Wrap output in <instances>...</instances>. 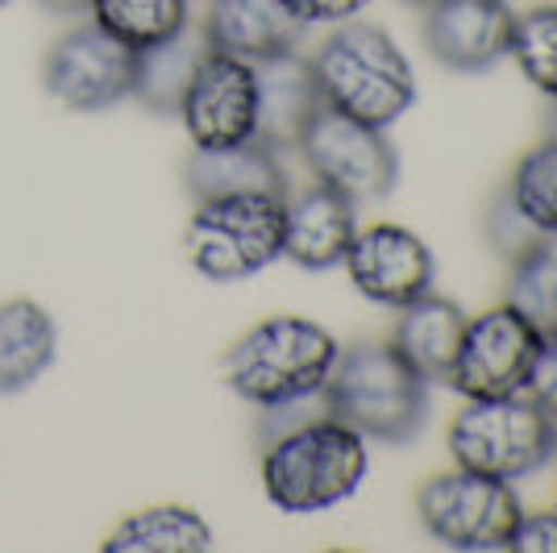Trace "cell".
I'll use <instances>...</instances> for the list:
<instances>
[{
    "instance_id": "1",
    "label": "cell",
    "mask_w": 557,
    "mask_h": 553,
    "mask_svg": "<svg viewBox=\"0 0 557 553\" xmlns=\"http://www.w3.org/2000/svg\"><path fill=\"white\" fill-rule=\"evenodd\" d=\"M367 438L337 416H304L262 450V491L278 512L312 516L346 504L367 479Z\"/></svg>"
},
{
    "instance_id": "2",
    "label": "cell",
    "mask_w": 557,
    "mask_h": 553,
    "mask_svg": "<svg viewBox=\"0 0 557 553\" xmlns=\"http://www.w3.org/2000/svg\"><path fill=\"white\" fill-rule=\"evenodd\" d=\"M337 354L342 346L325 324L304 317H267L246 329L225 354V383L258 413L312 404L325 392Z\"/></svg>"
},
{
    "instance_id": "3",
    "label": "cell",
    "mask_w": 557,
    "mask_h": 553,
    "mask_svg": "<svg viewBox=\"0 0 557 553\" xmlns=\"http://www.w3.org/2000/svg\"><path fill=\"white\" fill-rule=\"evenodd\" d=\"M321 100L337 113L387 130L417 105V71L383 25L342 22L312 54Z\"/></svg>"
},
{
    "instance_id": "4",
    "label": "cell",
    "mask_w": 557,
    "mask_h": 553,
    "mask_svg": "<svg viewBox=\"0 0 557 553\" xmlns=\"http://www.w3.org/2000/svg\"><path fill=\"white\" fill-rule=\"evenodd\" d=\"M321 404L367 441L404 445L424 429L429 383L399 358L392 342H358L337 354Z\"/></svg>"
},
{
    "instance_id": "5",
    "label": "cell",
    "mask_w": 557,
    "mask_h": 553,
    "mask_svg": "<svg viewBox=\"0 0 557 553\" xmlns=\"http://www.w3.org/2000/svg\"><path fill=\"white\" fill-rule=\"evenodd\" d=\"M191 271L209 283H242L283 258V196L233 192L196 200L184 230Z\"/></svg>"
},
{
    "instance_id": "6",
    "label": "cell",
    "mask_w": 557,
    "mask_h": 553,
    "mask_svg": "<svg viewBox=\"0 0 557 553\" xmlns=\"http://www.w3.org/2000/svg\"><path fill=\"white\" fill-rule=\"evenodd\" d=\"M449 458L462 470L520 483L557 458V420L533 395L466 400L449 420Z\"/></svg>"
},
{
    "instance_id": "7",
    "label": "cell",
    "mask_w": 557,
    "mask_h": 553,
    "mask_svg": "<svg viewBox=\"0 0 557 553\" xmlns=\"http://www.w3.org/2000/svg\"><path fill=\"white\" fill-rule=\"evenodd\" d=\"M417 516L433 541L462 553L508 550L511 532L524 516L516 483L474 475V470H449L417 491Z\"/></svg>"
},
{
    "instance_id": "8",
    "label": "cell",
    "mask_w": 557,
    "mask_h": 553,
    "mask_svg": "<svg viewBox=\"0 0 557 553\" xmlns=\"http://www.w3.org/2000/svg\"><path fill=\"white\" fill-rule=\"evenodd\" d=\"M296 155L317 184L342 192L354 205H374L392 196L399 180V159L387 142V130L354 121L329 105H321L317 116L304 125Z\"/></svg>"
},
{
    "instance_id": "9",
    "label": "cell",
    "mask_w": 557,
    "mask_h": 553,
    "mask_svg": "<svg viewBox=\"0 0 557 553\" xmlns=\"http://www.w3.org/2000/svg\"><path fill=\"white\" fill-rule=\"evenodd\" d=\"M541 333L524 321L508 300L466 317V333L454 370H449V388L462 400H504V395H524L533 379L536 354H541Z\"/></svg>"
},
{
    "instance_id": "10",
    "label": "cell",
    "mask_w": 557,
    "mask_h": 553,
    "mask_svg": "<svg viewBox=\"0 0 557 553\" xmlns=\"http://www.w3.org/2000/svg\"><path fill=\"white\" fill-rule=\"evenodd\" d=\"M175 116L184 121L196 150H225V146L258 138L255 63L209 47Z\"/></svg>"
},
{
    "instance_id": "11",
    "label": "cell",
    "mask_w": 557,
    "mask_h": 553,
    "mask_svg": "<svg viewBox=\"0 0 557 553\" xmlns=\"http://www.w3.org/2000/svg\"><path fill=\"white\" fill-rule=\"evenodd\" d=\"M134 54L96 22L75 25L50 47L42 84L75 113H100L134 96Z\"/></svg>"
},
{
    "instance_id": "12",
    "label": "cell",
    "mask_w": 557,
    "mask_h": 553,
    "mask_svg": "<svg viewBox=\"0 0 557 553\" xmlns=\"http://www.w3.org/2000/svg\"><path fill=\"white\" fill-rule=\"evenodd\" d=\"M349 283L383 308H404L420 300L424 292H433L437 262L433 250L424 246V237L404 225H367L354 233L346 250Z\"/></svg>"
},
{
    "instance_id": "13",
    "label": "cell",
    "mask_w": 557,
    "mask_h": 553,
    "mask_svg": "<svg viewBox=\"0 0 557 553\" xmlns=\"http://www.w3.org/2000/svg\"><path fill=\"white\" fill-rule=\"evenodd\" d=\"M511 25L508 0H433L424 9V47L449 71H487L508 59Z\"/></svg>"
},
{
    "instance_id": "14",
    "label": "cell",
    "mask_w": 557,
    "mask_h": 553,
    "mask_svg": "<svg viewBox=\"0 0 557 553\" xmlns=\"http://www.w3.org/2000/svg\"><path fill=\"white\" fill-rule=\"evenodd\" d=\"M358 233V205L325 184L287 187L283 196V258L304 271H333L346 262Z\"/></svg>"
},
{
    "instance_id": "15",
    "label": "cell",
    "mask_w": 557,
    "mask_h": 553,
    "mask_svg": "<svg viewBox=\"0 0 557 553\" xmlns=\"http://www.w3.org/2000/svg\"><path fill=\"white\" fill-rule=\"evenodd\" d=\"M255 75H258V138L287 155V150H296L304 125L325 105L321 88H317L312 59H304L300 50L271 54V59H258Z\"/></svg>"
},
{
    "instance_id": "16",
    "label": "cell",
    "mask_w": 557,
    "mask_h": 553,
    "mask_svg": "<svg viewBox=\"0 0 557 553\" xmlns=\"http://www.w3.org/2000/svg\"><path fill=\"white\" fill-rule=\"evenodd\" d=\"M200 29L212 50H225L250 63L300 50L304 38V25L283 9V0H209Z\"/></svg>"
},
{
    "instance_id": "17",
    "label": "cell",
    "mask_w": 557,
    "mask_h": 553,
    "mask_svg": "<svg viewBox=\"0 0 557 553\" xmlns=\"http://www.w3.org/2000/svg\"><path fill=\"white\" fill-rule=\"evenodd\" d=\"M395 329L392 346L399 349V358L417 370L424 383H445L458 346L466 333V312L458 300H445L437 292H424L420 300L395 308Z\"/></svg>"
},
{
    "instance_id": "18",
    "label": "cell",
    "mask_w": 557,
    "mask_h": 553,
    "mask_svg": "<svg viewBox=\"0 0 557 553\" xmlns=\"http://www.w3.org/2000/svg\"><path fill=\"white\" fill-rule=\"evenodd\" d=\"M184 184L191 200H212V196H233V192H275L287 196V167L283 150L267 146L262 138L237 142L225 150H191L184 162Z\"/></svg>"
},
{
    "instance_id": "19",
    "label": "cell",
    "mask_w": 557,
    "mask_h": 553,
    "mask_svg": "<svg viewBox=\"0 0 557 553\" xmlns=\"http://www.w3.org/2000/svg\"><path fill=\"white\" fill-rule=\"evenodd\" d=\"M209 50V38L200 25L187 22L175 38H166L159 47H146L134 54V100L146 105L150 113L175 116L180 100H184L191 75L200 67Z\"/></svg>"
},
{
    "instance_id": "20",
    "label": "cell",
    "mask_w": 557,
    "mask_h": 553,
    "mask_svg": "<svg viewBox=\"0 0 557 553\" xmlns=\"http://www.w3.org/2000/svg\"><path fill=\"white\" fill-rule=\"evenodd\" d=\"M54 362V321L34 300L0 304V395L25 392Z\"/></svg>"
},
{
    "instance_id": "21",
    "label": "cell",
    "mask_w": 557,
    "mask_h": 553,
    "mask_svg": "<svg viewBox=\"0 0 557 553\" xmlns=\"http://www.w3.org/2000/svg\"><path fill=\"white\" fill-rule=\"evenodd\" d=\"M104 553H205L212 550V529L200 512L184 504H154L125 516L109 541L100 545Z\"/></svg>"
},
{
    "instance_id": "22",
    "label": "cell",
    "mask_w": 557,
    "mask_h": 553,
    "mask_svg": "<svg viewBox=\"0 0 557 553\" xmlns=\"http://www.w3.org/2000/svg\"><path fill=\"white\" fill-rule=\"evenodd\" d=\"M88 9L92 22L129 50L159 47L191 22L187 0H88Z\"/></svg>"
},
{
    "instance_id": "23",
    "label": "cell",
    "mask_w": 557,
    "mask_h": 553,
    "mask_svg": "<svg viewBox=\"0 0 557 553\" xmlns=\"http://www.w3.org/2000/svg\"><path fill=\"white\" fill-rule=\"evenodd\" d=\"M508 304L541 337L557 333V242H541L508 262Z\"/></svg>"
},
{
    "instance_id": "24",
    "label": "cell",
    "mask_w": 557,
    "mask_h": 553,
    "mask_svg": "<svg viewBox=\"0 0 557 553\" xmlns=\"http://www.w3.org/2000/svg\"><path fill=\"white\" fill-rule=\"evenodd\" d=\"M504 192L536 230L557 242V138H545L533 150H524L520 162L511 167Z\"/></svg>"
},
{
    "instance_id": "25",
    "label": "cell",
    "mask_w": 557,
    "mask_h": 553,
    "mask_svg": "<svg viewBox=\"0 0 557 553\" xmlns=\"http://www.w3.org/2000/svg\"><path fill=\"white\" fill-rule=\"evenodd\" d=\"M508 54L545 100H557V4H536L511 25Z\"/></svg>"
},
{
    "instance_id": "26",
    "label": "cell",
    "mask_w": 557,
    "mask_h": 553,
    "mask_svg": "<svg viewBox=\"0 0 557 553\" xmlns=\"http://www.w3.org/2000/svg\"><path fill=\"white\" fill-rule=\"evenodd\" d=\"M487 242L495 246V254L499 258H508V262H516L520 254H529V250H536L541 242H554V237H545V233L536 230L533 221L520 212V208L511 205L508 200V192L491 205V212H487Z\"/></svg>"
},
{
    "instance_id": "27",
    "label": "cell",
    "mask_w": 557,
    "mask_h": 553,
    "mask_svg": "<svg viewBox=\"0 0 557 553\" xmlns=\"http://www.w3.org/2000/svg\"><path fill=\"white\" fill-rule=\"evenodd\" d=\"M367 4H371V0H283V9H287L304 29H312V25L354 22Z\"/></svg>"
},
{
    "instance_id": "28",
    "label": "cell",
    "mask_w": 557,
    "mask_h": 553,
    "mask_svg": "<svg viewBox=\"0 0 557 553\" xmlns=\"http://www.w3.org/2000/svg\"><path fill=\"white\" fill-rule=\"evenodd\" d=\"M508 550L516 553H557V507L549 512H524L511 532Z\"/></svg>"
},
{
    "instance_id": "29",
    "label": "cell",
    "mask_w": 557,
    "mask_h": 553,
    "mask_svg": "<svg viewBox=\"0 0 557 553\" xmlns=\"http://www.w3.org/2000/svg\"><path fill=\"white\" fill-rule=\"evenodd\" d=\"M529 395L557 420V333H549V337L541 342L533 379H529Z\"/></svg>"
},
{
    "instance_id": "30",
    "label": "cell",
    "mask_w": 557,
    "mask_h": 553,
    "mask_svg": "<svg viewBox=\"0 0 557 553\" xmlns=\"http://www.w3.org/2000/svg\"><path fill=\"white\" fill-rule=\"evenodd\" d=\"M42 9L50 13H79V9H88V0H38Z\"/></svg>"
},
{
    "instance_id": "31",
    "label": "cell",
    "mask_w": 557,
    "mask_h": 553,
    "mask_svg": "<svg viewBox=\"0 0 557 553\" xmlns=\"http://www.w3.org/2000/svg\"><path fill=\"white\" fill-rule=\"evenodd\" d=\"M549 138H557V100H549Z\"/></svg>"
},
{
    "instance_id": "32",
    "label": "cell",
    "mask_w": 557,
    "mask_h": 553,
    "mask_svg": "<svg viewBox=\"0 0 557 553\" xmlns=\"http://www.w3.org/2000/svg\"><path fill=\"white\" fill-rule=\"evenodd\" d=\"M404 4H412V9H429L433 0H404Z\"/></svg>"
},
{
    "instance_id": "33",
    "label": "cell",
    "mask_w": 557,
    "mask_h": 553,
    "mask_svg": "<svg viewBox=\"0 0 557 553\" xmlns=\"http://www.w3.org/2000/svg\"><path fill=\"white\" fill-rule=\"evenodd\" d=\"M0 4H9V0H0Z\"/></svg>"
}]
</instances>
